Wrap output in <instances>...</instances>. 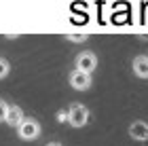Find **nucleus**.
<instances>
[{
  "label": "nucleus",
  "instance_id": "7ed1b4c3",
  "mask_svg": "<svg viewBox=\"0 0 148 146\" xmlns=\"http://www.w3.org/2000/svg\"><path fill=\"white\" fill-rule=\"evenodd\" d=\"M74 64H76V70L91 74V72L97 68V55L91 53V51H80L76 55V62H74Z\"/></svg>",
  "mask_w": 148,
  "mask_h": 146
},
{
  "label": "nucleus",
  "instance_id": "423d86ee",
  "mask_svg": "<svg viewBox=\"0 0 148 146\" xmlns=\"http://www.w3.org/2000/svg\"><path fill=\"white\" fill-rule=\"evenodd\" d=\"M25 121V117H23V110H21V106H17V104H13V106H9V114H6V125H11V127H19Z\"/></svg>",
  "mask_w": 148,
  "mask_h": 146
},
{
  "label": "nucleus",
  "instance_id": "f03ea898",
  "mask_svg": "<svg viewBox=\"0 0 148 146\" xmlns=\"http://www.w3.org/2000/svg\"><path fill=\"white\" fill-rule=\"evenodd\" d=\"M17 136H19V140H25V142L36 140L40 136V123L36 119H25V121L17 127Z\"/></svg>",
  "mask_w": 148,
  "mask_h": 146
},
{
  "label": "nucleus",
  "instance_id": "20e7f679",
  "mask_svg": "<svg viewBox=\"0 0 148 146\" xmlns=\"http://www.w3.org/2000/svg\"><path fill=\"white\" fill-rule=\"evenodd\" d=\"M68 83H70V87L72 89H76V91H87L91 87V74H87V72H80V70H72L70 72V76H68Z\"/></svg>",
  "mask_w": 148,
  "mask_h": 146
},
{
  "label": "nucleus",
  "instance_id": "f257e3e1",
  "mask_svg": "<svg viewBox=\"0 0 148 146\" xmlns=\"http://www.w3.org/2000/svg\"><path fill=\"white\" fill-rule=\"evenodd\" d=\"M68 123L72 125V127H85L87 123H89V108L83 104H72L68 108Z\"/></svg>",
  "mask_w": 148,
  "mask_h": 146
},
{
  "label": "nucleus",
  "instance_id": "6e6552de",
  "mask_svg": "<svg viewBox=\"0 0 148 146\" xmlns=\"http://www.w3.org/2000/svg\"><path fill=\"white\" fill-rule=\"evenodd\" d=\"M9 72H11V64H9V59L0 57V81L9 76Z\"/></svg>",
  "mask_w": 148,
  "mask_h": 146
},
{
  "label": "nucleus",
  "instance_id": "9b49d317",
  "mask_svg": "<svg viewBox=\"0 0 148 146\" xmlns=\"http://www.w3.org/2000/svg\"><path fill=\"white\" fill-rule=\"evenodd\" d=\"M45 146H64L62 142H49V144H45Z\"/></svg>",
  "mask_w": 148,
  "mask_h": 146
},
{
  "label": "nucleus",
  "instance_id": "39448f33",
  "mask_svg": "<svg viewBox=\"0 0 148 146\" xmlns=\"http://www.w3.org/2000/svg\"><path fill=\"white\" fill-rule=\"evenodd\" d=\"M129 136L136 142H148V123L146 121H133L129 125Z\"/></svg>",
  "mask_w": 148,
  "mask_h": 146
},
{
  "label": "nucleus",
  "instance_id": "9d476101",
  "mask_svg": "<svg viewBox=\"0 0 148 146\" xmlns=\"http://www.w3.org/2000/svg\"><path fill=\"white\" fill-rule=\"evenodd\" d=\"M68 40H72V42H85L87 36H74V34H68Z\"/></svg>",
  "mask_w": 148,
  "mask_h": 146
},
{
  "label": "nucleus",
  "instance_id": "1a4fd4ad",
  "mask_svg": "<svg viewBox=\"0 0 148 146\" xmlns=\"http://www.w3.org/2000/svg\"><path fill=\"white\" fill-rule=\"evenodd\" d=\"M6 114H9V104L0 99V121H6Z\"/></svg>",
  "mask_w": 148,
  "mask_h": 146
},
{
  "label": "nucleus",
  "instance_id": "0eeeda50",
  "mask_svg": "<svg viewBox=\"0 0 148 146\" xmlns=\"http://www.w3.org/2000/svg\"><path fill=\"white\" fill-rule=\"evenodd\" d=\"M133 74L140 78H148V55H138L133 59Z\"/></svg>",
  "mask_w": 148,
  "mask_h": 146
}]
</instances>
